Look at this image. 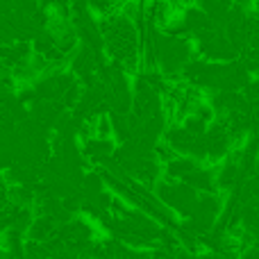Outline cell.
<instances>
[{"label": "cell", "instance_id": "cell-1", "mask_svg": "<svg viewBox=\"0 0 259 259\" xmlns=\"http://www.w3.org/2000/svg\"><path fill=\"white\" fill-rule=\"evenodd\" d=\"M82 155H84L87 161L91 164H105L109 157L114 155V141L112 139H98V137H89L84 139V146L80 148Z\"/></svg>", "mask_w": 259, "mask_h": 259}, {"label": "cell", "instance_id": "cell-2", "mask_svg": "<svg viewBox=\"0 0 259 259\" xmlns=\"http://www.w3.org/2000/svg\"><path fill=\"white\" fill-rule=\"evenodd\" d=\"M57 228L59 225L55 223L50 216H34L27 228V241H36V243H46L48 239H53L57 234Z\"/></svg>", "mask_w": 259, "mask_h": 259}, {"label": "cell", "instance_id": "cell-3", "mask_svg": "<svg viewBox=\"0 0 259 259\" xmlns=\"http://www.w3.org/2000/svg\"><path fill=\"white\" fill-rule=\"evenodd\" d=\"M214 173H216V170H211V168H207V166L198 164L196 168H193L191 173H189L187 178L182 180V182L189 184L191 189H196L198 193H211V191H216V187H214Z\"/></svg>", "mask_w": 259, "mask_h": 259}, {"label": "cell", "instance_id": "cell-4", "mask_svg": "<svg viewBox=\"0 0 259 259\" xmlns=\"http://www.w3.org/2000/svg\"><path fill=\"white\" fill-rule=\"evenodd\" d=\"M232 3H234V5H241V7H246V5L252 3V0H232Z\"/></svg>", "mask_w": 259, "mask_h": 259}]
</instances>
